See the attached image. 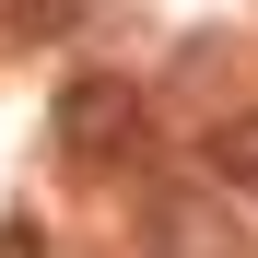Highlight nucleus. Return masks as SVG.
I'll return each mask as SVG.
<instances>
[{"label":"nucleus","instance_id":"obj_3","mask_svg":"<svg viewBox=\"0 0 258 258\" xmlns=\"http://www.w3.org/2000/svg\"><path fill=\"white\" fill-rule=\"evenodd\" d=\"M211 188H223L235 211H258V106H235V117H211Z\"/></svg>","mask_w":258,"mask_h":258},{"label":"nucleus","instance_id":"obj_4","mask_svg":"<svg viewBox=\"0 0 258 258\" xmlns=\"http://www.w3.org/2000/svg\"><path fill=\"white\" fill-rule=\"evenodd\" d=\"M82 24V0H12V35L24 47H47V35H71Z\"/></svg>","mask_w":258,"mask_h":258},{"label":"nucleus","instance_id":"obj_5","mask_svg":"<svg viewBox=\"0 0 258 258\" xmlns=\"http://www.w3.org/2000/svg\"><path fill=\"white\" fill-rule=\"evenodd\" d=\"M0 258H47V235H35V223H12V235H0Z\"/></svg>","mask_w":258,"mask_h":258},{"label":"nucleus","instance_id":"obj_2","mask_svg":"<svg viewBox=\"0 0 258 258\" xmlns=\"http://www.w3.org/2000/svg\"><path fill=\"white\" fill-rule=\"evenodd\" d=\"M129 246L141 258H246V223L223 188H188V176H153L141 211H129Z\"/></svg>","mask_w":258,"mask_h":258},{"label":"nucleus","instance_id":"obj_1","mask_svg":"<svg viewBox=\"0 0 258 258\" xmlns=\"http://www.w3.org/2000/svg\"><path fill=\"white\" fill-rule=\"evenodd\" d=\"M47 141H59L71 176H117V164H141V141H153V94L129 71H71L59 106H47Z\"/></svg>","mask_w":258,"mask_h":258}]
</instances>
